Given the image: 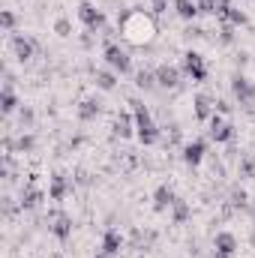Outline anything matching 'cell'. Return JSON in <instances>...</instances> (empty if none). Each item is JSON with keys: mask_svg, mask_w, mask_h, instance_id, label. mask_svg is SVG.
<instances>
[{"mask_svg": "<svg viewBox=\"0 0 255 258\" xmlns=\"http://www.w3.org/2000/svg\"><path fill=\"white\" fill-rule=\"evenodd\" d=\"M120 30H123V36H126L129 42L144 45V42H150V39H153L156 24H153V18H150V15H144V9H141V6H132L129 12L120 15Z\"/></svg>", "mask_w": 255, "mask_h": 258, "instance_id": "cell-1", "label": "cell"}, {"mask_svg": "<svg viewBox=\"0 0 255 258\" xmlns=\"http://www.w3.org/2000/svg\"><path fill=\"white\" fill-rule=\"evenodd\" d=\"M129 111H132V117H135V138L144 144V147H153V144H159V138H162V129L156 123V117H153V111L141 102V99H129Z\"/></svg>", "mask_w": 255, "mask_h": 258, "instance_id": "cell-2", "label": "cell"}, {"mask_svg": "<svg viewBox=\"0 0 255 258\" xmlns=\"http://www.w3.org/2000/svg\"><path fill=\"white\" fill-rule=\"evenodd\" d=\"M228 90H231V96H234V102H237L240 108H246V105L255 102V81L243 72V69H234V72H231Z\"/></svg>", "mask_w": 255, "mask_h": 258, "instance_id": "cell-3", "label": "cell"}, {"mask_svg": "<svg viewBox=\"0 0 255 258\" xmlns=\"http://www.w3.org/2000/svg\"><path fill=\"white\" fill-rule=\"evenodd\" d=\"M102 60L108 69H114L117 75H132L135 69H132V54H129L126 48H120L117 42H105L102 45Z\"/></svg>", "mask_w": 255, "mask_h": 258, "instance_id": "cell-4", "label": "cell"}, {"mask_svg": "<svg viewBox=\"0 0 255 258\" xmlns=\"http://www.w3.org/2000/svg\"><path fill=\"white\" fill-rule=\"evenodd\" d=\"M45 225H48V231H51V237H54L57 243H69V237H72V231H75V219H72L66 210H48Z\"/></svg>", "mask_w": 255, "mask_h": 258, "instance_id": "cell-5", "label": "cell"}, {"mask_svg": "<svg viewBox=\"0 0 255 258\" xmlns=\"http://www.w3.org/2000/svg\"><path fill=\"white\" fill-rule=\"evenodd\" d=\"M9 51H12V57H15L18 63H30V60L42 51V45H39L33 36H24V33H9Z\"/></svg>", "mask_w": 255, "mask_h": 258, "instance_id": "cell-6", "label": "cell"}, {"mask_svg": "<svg viewBox=\"0 0 255 258\" xmlns=\"http://www.w3.org/2000/svg\"><path fill=\"white\" fill-rule=\"evenodd\" d=\"M75 15H78V21L84 24V30H96V33H102V30L108 27V18H105V12H102L96 3H90V0H81Z\"/></svg>", "mask_w": 255, "mask_h": 258, "instance_id": "cell-7", "label": "cell"}, {"mask_svg": "<svg viewBox=\"0 0 255 258\" xmlns=\"http://www.w3.org/2000/svg\"><path fill=\"white\" fill-rule=\"evenodd\" d=\"M180 69H183V75H189L192 81H207V75H210L204 54L195 51V48H186V51L180 54Z\"/></svg>", "mask_w": 255, "mask_h": 258, "instance_id": "cell-8", "label": "cell"}, {"mask_svg": "<svg viewBox=\"0 0 255 258\" xmlns=\"http://www.w3.org/2000/svg\"><path fill=\"white\" fill-rule=\"evenodd\" d=\"M234 135H237V132H234V123L225 120V114L216 111V114L207 120V138H210V141H216V144H231Z\"/></svg>", "mask_w": 255, "mask_h": 258, "instance_id": "cell-9", "label": "cell"}, {"mask_svg": "<svg viewBox=\"0 0 255 258\" xmlns=\"http://www.w3.org/2000/svg\"><path fill=\"white\" fill-rule=\"evenodd\" d=\"M45 198H48V192L39 189V186H36V174H30L27 186H21V195H18L21 210H24V213H33V210H39V207L45 204Z\"/></svg>", "mask_w": 255, "mask_h": 258, "instance_id": "cell-10", "label": "cell"}, {"mask_svg": "<svg viewBox=\"0 0 255 258\" xmlns=\"http://www.w3.org/2000/svg\"><path fill=\"white\" fill-rule=\"evenodd\" d=\"M207 156H210L207 153V138H192V141H186L180 147V159H183L186 168H198Z\"/></svg>", "mask_w": 255, "mask_h": 258, "instance_id": "cell-11", "label": "cell"}, {"mask_svg": "<svg viewBox=\"0 0 255 258\" xmlns=\"http://www.w3.org/2000/svg\"><path fill=\"white\" fill-rule=\"evenodd\" d=\"M72 192H75V177H72V174L54 171V174L48 177V198H51V201H63V198H69Z\"/></svg>", "mask_w": 255, "mask_h": 258, "instance_id": "cell-12", "label": "cell"}, {"mask_svg": "<svg viewBox=\"0 0 255 258\" xmlns=\"http://www.w3.org/2000/svg\"><path fill=\"white\" fill-rule=\"evenodd\" d=\"M102 111H105V102L99 96H84L75 108V117H78V123H96L102 117Z\"/></svg>", "mask_w": 255, "mask_h": 258, "instance_id": "cell-13", "label": "cell"}, {"mask_svg": "<svg viewBox=\"0 0 255 258\" xmlns=\"http://www.w3.org/2000/svg\"><path fill=\"white\" fill-rule=\"evenodd\" d=\"M123 246H126V237L114 228V225H108L105 231H102V240H99V252H105L108 258H117L123 252Z\"/></svg>", "mask_w": 255, "mask_h": 258, "instance_id": "cell-14", "label": "cell"}, {"mask_svg": "<svg viewBox=\"0 0 255 258\" xmlns=\"http://www.w3.org/2000/svg\"><path fill=\"white\" fill-rule=\"evenodd\" d=\"M156 84L162 87V90H177L180 87V78H183V69L174 63H159L156 69Z\"/></svg>", "mask_w": 255, "mask_h": 258, "instance_id": "cell-15", "label": "cell"}, {"mask_svg": "<svg viewBox=\"0 0 255 258\" xmlns=\"http://www.w3.org/2000/svg\"><path fill=\"white\" fill-rule=\"evenodd\" d=\"M132 135H135V117H132V111H117L114 120H111V138L126 141Z\"/></svg>", "mask_w": 255, "mask_h": 258, "instance_id": "cell-16", "label": "cell"}, {"mask_svg": "<svg viewBox=\"0 0 255 258\" xmlns=\"http://www.w3.org/2000/svg\"><path fill=\"white\" fill-rule=\"evenodd\" d=\"M237 252V237L231 231H216L213 237V258H234Z\"/></svg>", "mask_w": 255, "mask_h": 258, "instance_id": "cell-17", "label": "cell"}, {"mask_svg": "<svg viewBox=\"0 0 255 258\" xmlns=\"http://www.w3.org/2000/svg\"><path fill=\"white\" fill-rule=\"evenodd\" d=\"M156 237H159V234H156L153 228H132L126 246H129V249H135V252H147V249L156 243Z\"/></svg>", "mask_w": 255, "mask_h": 258, "instance_id": "cell-18", "label": "cell"}, {"mask_svg": "<svg viewBox=\"0 0 255 258\" xmlns=\"http://www.w3.org/2000/svg\"><path fill=\"white\" fill-rule=\"evenodd\" d=\"M192 111H195V117H198L201 123H207V120L216 114L213 96H210V93H195V96H192Z\"/></svg>", "mask_w": 255, "mask_h": 258, "instance_id": "cell-19", "label": "cell"}, {"mask_svg": "<svg viewBox=\"0 0 255 258\" xmlns=\"http://www.w3.org/2000/svg\"><path fill=\"white\" fill-rule=\"evenodd\" d=\"M174 201H177V192H174L168 183H159V186L153 189V210H156V213H168Z\"/></svg>", "mask_w": 255, "mask_h": 258, "instance_id": "cell-20", "label": "cell"}, {"mask_svg": "<svg viewBox=\"0 0 255 258\" xmlns=\"http://www.w3.org/2000/svg\"><path fill=\"white\" fill-rule=\"evenodd\" d=\"M21 105H24V102L18 99L15 87H12V84H3V90H0V108H3V114H6V117H9V114H18Z\"/></svg>", "mask_w": 255, "mask_h": 258, "instance_id": "cell-21", "label": "cell"}, {"mask_svg": "<svg viewBox=\"0 0 255 258\" xmlns=\"http://www.w3.org/2000/svg\"><path fill=\"white\" fill-rule=\"evenodd\" d=\"M168 219H171V225H186V222L192 219L189 201L177 195V201H174V204H171V210H168Z\"/></svg>", "mask_w": 255, "mask_h": 258, "instance_id": "cell-22", "label": "cell"}, {"mask_svg": "<svg viewBox=\"0 0 255 258\" xmlns=\"http://www.w3.org/2000/svg\"><path fill=\"white\" fill-rule=\"evenodd\" d=\"M93 84L99 87V90H105V93H111V90H117V72L114 69H93Z\"/></svg>", "mask_w": 255, "mask_h": 258, "instance_id": "cell-23", "label": "cell"}, {"mask_svg": "<svg viewBox=\"0 0 255 258\" xmlns=\"http://www.w3.org/2000/svg\"><path fill=\"white\" fill-rule=\"evenodd\" d=\"M249 198H252V195L243 189V183H231V189H228V204H231L234 210H243V213H246V210H249Z\"/></svg>", "mask_w": 255, "mask_h": 258, "instance_id": "cell-24", "label": "cell"}, {"mask_svg": "<svg viewBox=\"0 0 255 258\" xmlns=\"http://www.w3.org/2000/svg\"><path fill=\"white\" fill-rule=\"evenodd\" d=\"M171 6H174L177 18H180V21H186V24H192V21H195V18L201 15V12H198V3H195V0H174Z\"/></svg>", "mask_w": 255, "mask_h": 258, "instance_id": "cell-25", "label": "cell"}, {"mask_svg": "<svg viewBox=\"0 0 255 258\" xmlns=\"http://www.w3.org/2000/svg\"><path fill=\"white\" fill-rule=\"evenodd\" d=\"M135 87L144 90V93L159 90V84H156V72H153V69H138V72H135Z\"/></svg>", "mask_w": 255, "mask_h": 258, "instance_id": "cell-26", "label": "cell"}, {"mask_svg": "<svg viewBox=\"0 0 255 258\" xmlns=\"http://www.w3.org/2000/svg\"><path fill=\"white\" fill-rule=\"evenodd\" d=\"M237 177L240 180H255V153H240L237 156Z\"/></svg>", "mask_w": 255, "mask_h": 258, "instance_id": "cell-27", "label": "cell"}, {"mask_svg": "<svg viewBox=\"0 0 255 258\" xmlns=\"http://www.w3.org/2000/svg\"><path fill=\"white\" fill-rule=\"evenodd\" d=\"M18 126H21V132H33V126H36V111H33V105H21V108H18Z\"/></svg>", "mask_w": 255, "mask_h": 258, "instance_id": "cell-28", "label": "cell"}, {"mask_svg": "<svg viewBox=\"0 0 255 258\" xmlns=\"http://www.w3.org/2000/svg\"><path fill=\"white\" fill-rule=\"evenodd\" d=\"M216 42H219V45H234V42H237V27H234V24H228V21H219Z\"/></svg>", "mask_w": 255, "mask_h": 258, "instance_id": "cell-29", "label": "cell"}, {"mask_svg": "<svg viewBox=\"0 0 255 258\" xmlns=\"http://www.w3.org/2000/svg\"><path fill=\"white\" fill-rule=\"evenodd\" d=\"M39 147V135L36 132H21L18 135V153H36Z\"/></svg>", "mask_w": 255, "mask_h": 258, "instance_id": "cell-30", "label": "cell"}, {"mask_svg": "<svg viewBox=\"0 0 255 258\" xmlns=\"http://www.w3.org/2000/svg\"><path fill=\"white\" fill-rule=\"evenodd\" d=\"M54 33H57L60 39H69V36H72V18H69V15H57V18H54Z\"/></svg>", "mask_w": 255, "mask_h": 258, "instance_id": "cell-31", "label": "cell"}, {"mask_svg": "<svg viewBox=\"0 0 255 258\" xmlns=\"http://www.w3.org/2000/svg\"><path fill=\"white\" fill-rule=\"evenodd\" d=\"M0 27H3L6 33H15V27H18V15H15L12 9H3V12H0Z\"/></svg>", "mask_w": 255, "mask_h": 258, "instance_id": "cell-32", "label": "cell"}, {"mask_svg": "<svg viewBox=\"0 0 255 258\" xmlns=\"http://www.w3.org/2000/svg\"><path fill=\"white\" fill-rule=\"evenodd\" d=\"M15 213H24V210H21V201H12L9 195H3V216L12 219Z\"/></svg>", "mask_w": 255, "mask_h": 258, "instance_id": "cell-33", "label": "cell"}, {"mask_svg": "<svg viewBox=\"0 0 255 258\" xmlns=\"http://www.w3.org/2000/svg\"><path fill=\"white\" fill-rule=\"evenodd\" d=\"M204 36H207V30H204V27H201V24H195V21H192V24H186V30H183V39H204Z\"/></svg>", "mask_w": 255, "mask_h": 258, "instance_id": "cell-34", "label": "cell"}, {"mask_svg": "<svg viewBox=\"0 0 255 258\" xmlns=\"http://www.w3.org/2000/svg\"><path fill=\"white\" fill-rule=\"evenodd\" d=\"M96 36H99L96 30H84V33L78 36V42H81V48H84V51H90V48H96Z\"/></svg>", "mask_w": 255, "mask_h": 258, "instance_id": "cell-35", "label": "cell"}, {"mask_svg": "<svg viewBox=\"0 0 255 258\" xmlns=\"http://www.w3.org/2000/svg\"><path fill=\"white\" fill-rule=\"evenodd\" d=\"M72 177H75V186H93V174L87 168H78Z\"/></svg>", "mask_w": 255, "mask_h": 258, "instance_id": "cell-36", "label": "cell"}, {"mask_svg": "<svg viewBox=\"0 0 255 258\" xmlns=\"http://www.w3.org/2000/svg\"><path fill=\"white\" fill-rule=\"evenodd\" d=\"M195 3H198V12H201V15H216L219 0H195Z\"/></svg>", "mask_w": 255, "mask_h": 258, "instance_id": "cell-37", "label": "cell"}, {"mask_svg": "<svg viewBox=\"0 0 255 258\" xmlns=\"http://www.w3.org/2000/svg\"><path fill=\"white\" fill-rule=\"evenodd\" d=\"M147 3H150V12H153V15H165L174 0H147Z\"/></svg>", "mask_w": 255, "mask_h": 258, "instance_id": "cell-38", "label": "cell"}, {"mask_svg": "<svg viewBox=\"0 0 255 258\" xmlns=\"http://www.w3.org/2000/svg\"><path fill=\"white\" fill-rule=\"evenodd\" d=\"M165 141L168 144H180V126L177 123H168L165 126Z\"/></svg>", "mask_w": 255, "mask_h": 258, "instance_id": "cell-39", "label": "cell"}, {"mask_svg": "<svg viewBox=\"0 0 255 258\" xmlns=\"http://www.w3.org/2000/svg\"><path fill=\"white\" fill-rule=\"evenodd\" d=\"M213 105H216L219 114H231V111H234V105H231L228 99H213Z\"/></svg>", "mask_w": 255, "mask_h": 258, "instance_id": "cell-40", "label": "cell"}, {"mask_svg": "<svg viewBox=\"0 0 255 258\" xmlns=\"http://www.w3.org/2000/svg\"><path fill=\"white\" fill-rule=\"evenodd\" d=\"M234 63H237V69H243V66L249 63V54H246V51H240V54L234 57Z\"/></svg>", "mask_w": 255, "mask_h": 258, "instance_id": "cell-41", "label": "cell"}, {"mask_svg": "<svg viewBox=\"0 0 255 258\" xmlns=\"http://www.w3.org/2000/svg\"><path fill=\"white\" fill-rule=\"evenodd\" d=\"M246 213L252 216V225H255V195H252V198H249V210H246Z\"/></svg>", "mask_w": 255, "mask_h": 258, "instance_id": "cell-42", "label": "cell"}, {"mask_svg": "<svg viewBox=\"0 0 255 258\" xmlns=\"http://www.w3.org/2000/svg\"><path fill=\"white\" fill-rule=\"evenodd\" d=\"M243 111H246V114H249V117H252V120H255V102H252V105H246Z\"/></svg>", "mask_w": 255, "mask_h": 258, "instance_id": "cell-43", "label": "cell"}, {"mask_svg": "<svg viewBox=\"0 0 255 258\" xmlns=\"http://www.w3.org/2000/svg\"><path fill=\"white\" fill-rule=\"evenodd\" d=\"M93 258H108V255H105V252H96V255H93Z\"/></svg>", "mask_w": 255, "mask_h": 258, "instance_id": "cell-44", "label": "cell"}, {"mask_svg": "<svg viewBox=\"0 0 255 258\" xmlns=\"http://www.w3.org/2000/svg\"><path fill=\"white\" fill-rule=\"evenodd\" d=\"M249 3H255V0H249Z\"/></svg>", "mask_w": 255, "mask_h": 258, "instance_id": "cell-45", "label": "cell"}]
</instances>
